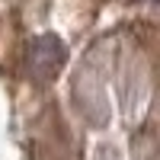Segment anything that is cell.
<instances>
[{"mask_svg": "<svg viewBox=\"0 0 160 160\" xmlns=\"http://www.w3.org/2000/svg\"><path fill=\"white\" fill-rule=\"evenodd\" d=\"M61 61H64V48H61L58 38L45 35L32 45V68L38 74H51L55 68H61Z\"/></svg>", "mask_w": 160, "mask_h": 160, "instance_id": "6da1fadb", "label": "cell"}]
</instances>
